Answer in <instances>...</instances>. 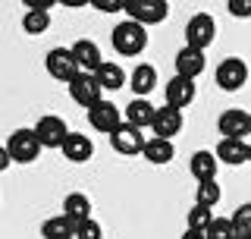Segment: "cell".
Returning a JSON list of instances; mask_svg holds the SVG:
<instances>
[{"mask_svg":"<svg viewBox=\"0 0 251 239\" xmlns=\"http://www.w3.org/2000/svg\"><path fill=\"white\" fill-rule=\"evenodd\" d=\"M110 41H113V51L120 54V57H138L148 47V29L138 26V22H132V19H126L113 29Z\"/></svg>","mask_w":251,"mask_h":239,"instance_id":"6da1fadb","label":"cell"},{"mask_svg":"<svg viewBox=\"0 0 251 239\" xmlns=\"http://www.w3.org/2000/svg\"><path fill=\"white\" fill-rule=\"evenodd\" d=\"M217 38V19L210 13H195L192 19L185 22V47H195V51H207Z\"/></svg>","mask_w":251,"mask_h":239,"instance_id":"7a4b0ae2","label":"cell"},{"mask_svg":"<svg viewBox=\"0 0 251 239\" xmlns=\"http://www.w3.org/2000/svg\"><path fill=\"white\" fill-rule=\"evenodd\" d=\"M6 151H10V161L13 164H31L38 161V154H41V142H38L35 129H28V126H22V129H16L10 135V142H6Z\"/></svg>","mask_w":251,"mask_h":239,"instance_id":"3957f363","label":"cell"},{"mask_svg":"<svg viewBox=\"0 0 251 239\" xmlns=\"http://www.w3.org/2000/svg\"><path fill=\"white\" fill-rule=\"evenodd\" d=\"M123 10L129 13L132 22H138V26H157V22H163L170 16V3L167 0H126Z\"/></svg>","mask_w":251,"mask_h":239,"instance_id":"277c9868","label":"cell"},{"mask_svg":"<svg viewBox=\"0 0 251 239\" xmlns=\"http://www.w3.org/2000/svg\"><path fill=\"white\" fill-rule=\"evenodd\" d=\"M31 129H35L38 142H41V148H63L66 135L73 132V129L66 126V120L57 117V114H44L35 126H31Z\"/></svg>","mask_w":251,"mask_h":239,"instance_id":"5b68a950","label":"cell"},{"mask_svg":"<svg viewBox=\"0 0 251 239\" xmlns=\"http://www.w3.org/2000/svg\"><path fill=\"white\" fill-rule=\"evenodd\" d=\"M69 98H73L82 110H91L94 104L104 101V89L98 85V79L91 73H78L73 82H69Z\"/></svg>","mask_w":251,"mask_h":239,"instance_id":"8992f818","label":"cell"},{"mask_svg":"<svg viewBox=\"0 0 251 239\" xmlns=\"http://www.w3.org/2000/svg\"><path fill=\"white\" fill-rule=\"evenodd\" d=\"M44 69H47V76H50V79H57V82H66V85L78 76V66H75L73 51H69V47H53V51H47Z\"/></svg>","mask_w":251,"mask_h":239,"instance_id":"52a82bcc","label":"cell"},{"mask_svg":"<svg viewBox=\"0 0 251 239\" xmlns=\"http://www.w3.org/2000/svg\"><path fill=\"white\" fill-rule=\"evenodd\" d=\"M214 79L223 91H239L248 82V63L242 57H226V60H220Z\"/></svg>","mask_w":251,"mask_h":239,"instance_id":"ba28073f","label":"cell"},{"mask_svg":"<svg viewBox=\"0 0 251 239\" xmlns=\"http://www.w3.org/2000/svg\"><path fill=\"white\" fill-rule=\"evenodd\" d=\"M88 123H91V129H98L104 135H113L123 126V110L116 107L113 101H100V104H94L88 110Z\"/></svg>","mask_w":251,"mask_h":239,"instance_id":"9c48e42d","label":"cell"},{"mask_svg":"<svg viewBox=\"0 0 251 239\" xmlns=\"http://www.w3.org/2000/svg\"><path fill=\"white\" fill-rule=\"evenodd\" d=\"M195 94H198L195 82H192V79H182V76H173L170 82L163 85V98H167V107H173V110H185V107L195 101Z\"/></svg>","mask_w":251,"mask_h":239,"instance_id":"30bf717a","label":"cell"},{"mask_svg":"<svg viewBox=\"0 0 251 239\" xmlns=\"http://www.w3.org/2000/svg\"><path fill=\"white\" fill-rule=\"evenodd\" d=\"M248 123H251V114L248 110H242V107H229V110H223L217 120V129L223 139H245L248 135Z\"/></svg>","mask_w":251,"mask_h":239,"instance_id":"8fae6325","label":"cell"},{"mask_svg":"<svg viewBox=\"0 0 251 239\" xmlns=\"http://www.w3.org/2000/svg\"><path fill=\"white\" fill-rule=\"evenodd\" d=\"M182 110H173V107H157V114H154V123H151V132H154V139H167L173 142V135H179L182 132Z\"/></svg>","mask_w":251,"mask_h":239,"instance_id":"7c38bea8","label":"cell"},{"mask_svg":"<svg viewBox=\"0 0 251 239\" xmlns=\"http://www.w3.org/2000/svg\"><path fill=\"white\" fill-rule=\"evenodd\" d=\"M69 51H73V60H75L78 73H91L94 76L100 69V63H104V57H100V47L94 44L91 38H78Z\"/></svg>","mask_w":251,"mask_h":239,"instance_id":"4fadbf2b","label":"cell"},{"mask_svg":"<svg viewBox=\"0 0 251 239\" xmlns=\"http://www.w3.org/2000/svg\"><path fill=\"white\" fill-rule=\"evenodd\" d=\"M145 135H141V129H135V126H129L123 120V126L116 129L113 135H110V145H113V151H120V154L132 157V154H141V148H145Z\"/></svg>","mask_w":251,"mask_h":239,"instance_id":"5bb4252c","label":"cell"},{"mask_svg":"<svg viewBox=\"0 0 251 239\" xmlns=\"http://www.w3.org/2000/svg\"><path fill=\"white\" fill-rule=\"evenodd\" d=\"M173 63H176V76L192 79V82L207 69V57H204V51H195V47H182Z\"/></svg>","mask_w":251,"mask_h":239,"instance_id":"9a60e30c","label":"cell"},{"mask_svg":"<svg viewBox=\"0 0 251 239\" xmlns=\"http://www.w3.org/2000/svg\"><path fill=\"white\" fill-rule=\"evenodd\" d=\"M60 151H63V157H66V161L85 164V161H91V154H94V142L88 139V135H82V132H69Z\"/></svg>","mask_w":251,"mask_h":239,"instance_id":"2e32d148","label":"cell"},{"mask_svg":"<svg viewBox=\"0 0 251 239\" xmlns=\"http://www.w3.org/2000/svg\"><path fill=\"white\" fill-rule=\"evenodd\" d=\"M154 114H157V107L148 98H132L129 104H126V110H123V120L129 126H135V129H145V126L154 123Z\"/></svg>","mask_w":251,"mask_h":239,"instance_id":"e0dca14e","label":"cell"},{"mask_svg":"<svg viewBox=\"0 0 251 239\" xmlns=\"http://www.w3.org/2000/svg\"><path fill=\"white\" fill-rule=\"evenodd\" d=\"M214 154H217L220 164H229V167L248 164V142L245 139H220Z\"/></svg>","mask_w":251,"mask_h":239,"instance_id":"ac0fdd59","label":"cell"},{"mask_svg":"<svg viewBox=\"0 0 251 239\" xmlns=\"http://www.w3.org/2000/svg\"><path fill=\"white\" fill-rule=\"evenodd\" d=\"M94 79H98V85L104 91H120V89H126V82H129L126 69L120 66V63H113V60H104V63H100V69L94 73Z\"/></svg>","mask_w":251,"mask_h":239,"instance_id":"d6986e66","label":"cell"},{"mask_svg":"<svg viewBox=\"0 0 251 239\" xmlns=\"http://www.w3.org/2000/svg\"><path fill=\"white\" fill-rule=\"evenodd\" d=\"M217 154L214 151H195L192 161H188V170H192V177L198 182H207V179H217Z\"/></svg>","mask_w":251,"mask_h":239,"instance_id":"ffe728a7","label":"cell"},{"mask_svg":"<svg viewBox=\"0 0 251 239\" xmlns=\"http://www.w3.org/2000/svg\"><path fill=\"white\" fill-rule=\"evenodd\" d=\"M141 154H145V161L148 164H157V167H163V164H170L173 157H176V148H173V142L167 139H148L145 142V148H141Z\"/></svg>","mask_w":251,"mask_h":239,"instance_id":"44dd1931","label":"cell"},{"mask_svg":"<svg viewBox=\"0 0 251 239\" xmlns=\"http://www.w3.org/2000/svg\"><path fill=\"white\" fill-rule=\"evenodd\" d=\"M63 214H66L73 224H82V220L91 217V198L85 192H69L63 198Z\"/></svg>","mask_w":251,"mask_h":239,"instance_id":"7402d4cb","label":"cell"},{"mask_svg":"<svg viewBox=\"0 0 251 239\" xmlns=\"http://www.w3.org/2000/svg\"><path fill=\"white\" fill-rule=\"evenodd\" d=\"M157 89V69L151 63H138L135 69H132V91L138 94V98H148Z\"/></svg>","mask_w":251,"mask_h":239,"instance_id":"603a6c76","label":"cell"},{"mask_svg":"<svg viewBox=\"0 0 251 239\" xmlns=\"http://www.w3.org/2000/svg\"><path fill=\"white\" fill-rule=\"evenodd\" d=\"M41 236L44 239H75V224L66 214H53L41 224Z\"/></svg>","mask_w":251,"mask_h":239,"instance_id":"cb8c5ba5","label":"cell"},{"mask_svg":"<svg viewBox=\"0 0 251 239\" xmlns=\"http://www.w3.org/2000/svg\"><path fill=\"white\" fill-rule=\"evenodd\" d=\"M220 198H223V189H220L217 179L198 182V189H195V205H201V208H210V211H214L217 205H220Z\"/></svg>","mask_w":251,"mask_h":239,"instance_id":"d4e9b609","label":"cell"},{"mask_svg":"<svg viewBox=\"0 0 251 239\" xmlns=\"http://www.w3.org/2000/svg\"><path fill=\"white\" fill-rule=\"evenodd\" d=\"M210 224H214V211L210 208H201V205H192L185 214V230H198V233H204Z\"/></svg>","mask_w":251,"mask_h":239,"instance_id":"484cf974","label":"cell"},{"mask_svg":"<svg viewBox=\"0 0 251 239\" xmlns=\"http://www.w3.org/2000/svg\"><path fill=\"white\" fill-rule=\"evenodd\" d=\"M22 29H25L28 35H44V31L50 29V13H44V10H25V16H22Z\"/></svg>","mask_w":251,"mask_h":239,"instance_id":"4316f807","label":"cell"},{"mask_svg":"<svg viewBox=\"0 0 251 239\" xmlns=\"http://www.w3.org/2000/svg\"><path fill=\"white\" fill-rule=\"evenodd\" d=\"M229 220H232V227H235V236H239V239H248L251 236V202L239 205Z\"/></svg>","mask_w":251,"mask_h":239,"instance_id":"83f0119b","label":"cell"},{"mask_svg":"<svg viewBox=\"0 0 251 239\" xmlns=\"http://www.w3.org/2000/svg\"><path fill=\"white\" fill-rule=\"evenodd\" d=\"M204 239H239V236H235V227L229 217H214V224L204 230Z\"/></svg>","mask_w":251,"mask_h":239,"instance_id":"f1b7e54d","label":"cell"},{"mask_svg":"<svg viewBox=\"0 0 251 239\" xmlns=\"http://www.w3.org/2000/svg\"><path fill=\"white\" fill-rule=\"evenodd\" d=\"M75 239H104V230L94 217H88L82 224H75Z\"/></svg>","mask_w":251,"mask_h":239,"instance_id":"f546056e","label":"cell"},{"mask_svg":"<svg viewBox=\"0 0 251 239\" xmlns=\"http://www.w3.org/2000/svg\"><path fill=\"white\" fill-rule=\"evenodd\" d=\"M226 10H229L232 16H239V19H248L251 16V0H229Z\"/></svg>","mask_w":251,"mask_h":239,"instance_id":"4dcf8cb0","label":"cell"},{"mask_svg":"<svg viewBox=\"0 0 251 239\" xmlns=\"http://www.w3.org/2000/svg\"><path fill=\"white\" fill-rule=\"evenodd\" d=\"M91 6H98L100 13H116V10H123L120 0H91Z\"/></svg>","mask_w":251,"mask_h":239,"instance_id":"1f68e13d","label":"cell"},{"mask_svg":"<svg viewBox=\"0 0 251 239\" xmlns=\"http://www.w3.org/2000/svg\"><path fill=\"white\" fill-rule=\"evenodd\" d=\"M22 3H25V10H44L47 13L57 0H22Z\"/></svg>","mask_w":251,"mask_h":239,"instance_id":"d6a6232c","label":"cell"},{"mask_svg":"<svg viewBox=\"0 0 251 239\" xmlns=\"http://www.w3.org/2000/svg\"><path fill=\"white\" fill-rule=\"evenodd\" d=\"M10 164H13V161H10V151H6V145H0V173H3Z\"/></svg>","mask_w":251,"mask_h":239,"instance_id":"836d02e7","label":"cell"},{"mask_svg":"<svg viewBox=\"0 0 251 239\" xmlns=\"http://www.w3.org/2000/svg\"><path fill=\"white\" fill-rule=\"evenodd\" d=\"M182 239H204V233H198V230H185Z\"/></svg>","mask_w":251,"mask_h":239,"instance_id":"e575fe53","label":"cell"},{"mask_svg":"<svg viewBox=\"0 0 251 239\" xmlns=\"http://www.w3.org/2000/svg\"><path fill=\"white\" fill-rule=\"evenodd\" d=\"M248 164H251V142H248Z\"/></svg>","mask_w":251,"mask_h":239,"instance_id":"d590c367","label":"cell"},{"mask_svg":"<svg viewBox=\"0 0 251 239\" xmlns=\"http://www.w3.org/2000/svg\"><path fill=\"white\" fill-rule=\"evenodd\" d=\"M248 135H251V123H248Z\"/></svg>","mask_w":251,"mask_h":239,"instance_id":"8d00e7d4","label":"cell"},{"mask_svg":"<svg viewBox=\"0 0 251 239\" xmlns=\"http://www.w3.org/2000/svg\"><path fill=\"white\" fill-rule=\"evenodd\" d=\"M248 239H251V236H248Z\"/></svg>","mask_w":251,"mask_h":239,"instance_id":"74e56055","label":"cell"}]
</instances>
